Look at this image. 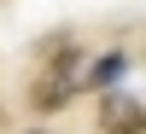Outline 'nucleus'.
<instances>
[{"label": "nucleus", "instance_id": "obj_2", "mask_svg": "<svg viewBox=\"0 0 146 134\" xmlns=\"http://www.w3.org/2000/svg\"><path fill=\"white\" fill-rule=\"evenodd\" d=\"M100 93H105V88H100ZM100 128H105V134H140V99H135V93H105Z\"/></svg>", "mask_w": 146, "mask_h": 134}, {"label": "nucleus", "instance_id": "obj_3", "mask_svg": "<svg viewBox=\"0 0 146 134\" xmlns=\"http://www.w3.org/2000/svg\"><path fill=\"white\" fill-rule=\"evenodd\" d=\"M123 70H129V58H123V53H105V58H100V64H94V70H88V88H111V82H117V76H123Z\"/></svg>", "mask_w": 146, "mask_h": 134}, {"label": "nucleus", "instance_id": "obj_1", "mask_svg": "<svg viewBox=\"0 0 146 134\" xmlns=\"http://www.w3.org/2000/svg\"><path fill=\"white\" fill-rule=\"evenodd\" d=\"M70 64H76V58L58 47V70H47V76L35 82V99H29L35 111H58V105L70 99V88H76V70H70Z\"/></svg>", "mask_w": 146, "mask_h": 134}]
</instances>
